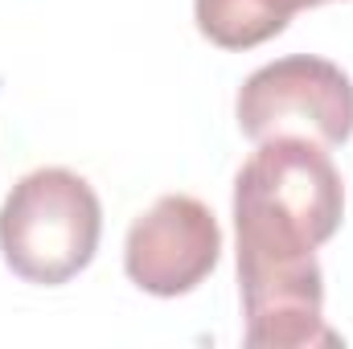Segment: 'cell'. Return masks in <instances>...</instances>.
Segmentation results:
<instances>
[{"instance_id":"obj_6","label":"cell","mask_w":353,"mask_h":349,"mask_svg":"<svg viewBox=\"0 0 353 349\" xmlns=\"http://www.w3.org/2000/svg\"><path fill=\"white\" fill-rule=\"evenodd\" d=\"M292 0H197L193 17L201 37L222 50H251L263 46L292 21Z\"/></svg>"},{"instance_id":"obj_4","label":"cell","mask_w":353,"mask_h":349,"mask_svg":"<svg viewBox=\"0 0 353 349\" xmlns=\"http://www.w3.org/2000/svg\"><path fill=\"white\" fill-rule=\"evenodd\" d=\"M222 255V230L205 201L189 193L157 197L128 230L123 267L136 288L148 296H185L193 292Z\"/></svg>"},{"instance_id":"obj_2","label":"cell","mask_w":353,"mask_h":349,"mask_svg":"<svg viewBox=\"0 0 353 349\" xmlns=\"http://www.w3.org/2000/svg\"><path fill=\"white\" fill-rule=\"evenodd\" d=\"M103 210L70 169H33L0 206V255L29 283H66L99 251Z\"/></svg>"},{"instance_id":"obj_3","label":"cell","mask_w":353,"mask_h":349,"mask_svg":"<svg viewBox=\"0 0 353 349\" xmlns=\"http://www.w3.org/2000/svg\"><path fill=\"white\" fill-rule=\"evenodd\" d=\"M234 115L243 136L255 144L275 136H304L337 148L353 136V83L329 58L292 54L243 83Z\"/></svg>"},{"instance_id":"obj_1","label":"cell","mask_w":353,"mask_h":349,"mask_svg":"<svg viewBox=\"0 0 353 349\" xmlns=\"http://www.w3.org/2000/svg\"><path fill=\"white\" fill-rule=\"evenodd\" d=\"M345 185L325 144L304 136L263 140L234 177L239 263L304 259L337 235Z\"/></svg>"},{"instance_id":"obj_5","label":"cell","mask_w":353,"mask_h":349,"mask_svg":"<svg viewBox=\"0 0 353 349\" xmlns=\"http://www.w3.org/2000/svg\"><path fill=\"white\" fill-rule=\"evenodd\" d=\"M239 288L247 317V346H341V333L325 325V275L316 255L283 263H239Z\"/></svg>"},{"instance_id":"obj_7","label":"cell","mask_w":353,"mask_h":349,"mask_svg":"<svg viewBox=\"0 0 353 349\" xmlns=\"http://www.w3.org/2000/svg\"><path fill=\"white\" fill-rule=\"evenodd\" d=\"M316 4H329V0H292L296 12H300V8H316Z\"/></svg>"}]
</instances>
